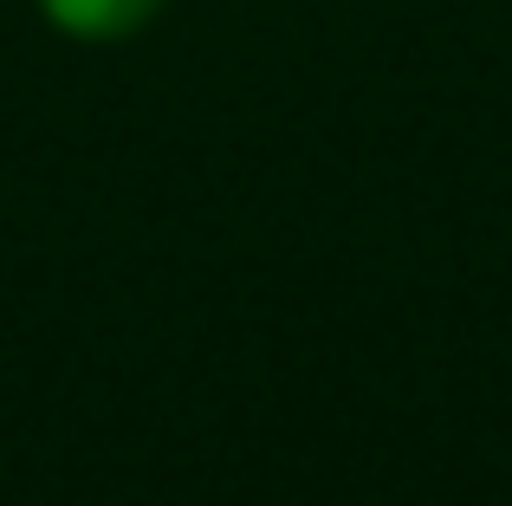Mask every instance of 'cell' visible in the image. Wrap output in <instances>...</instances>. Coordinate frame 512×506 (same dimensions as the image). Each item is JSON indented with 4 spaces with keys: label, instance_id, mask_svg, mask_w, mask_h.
Listing matches in <instances>:
<instances>
[{
    "label": "cell",
    "instance_id": "obj_1",
    "mask_svg": "<svg viewBox=\"0 0 512 506\" xmlns=\"http://www.w3.org/2000/svg\"><path fill=\"white\" fill-rule=\"evenodd\" d=\"M46 13L65 26V33L85 39H117L130 26H143L156 13V0H46Z\"/></svg>",
    "mask_w": 512,
    "mask_h": 506
}]
</instances>
